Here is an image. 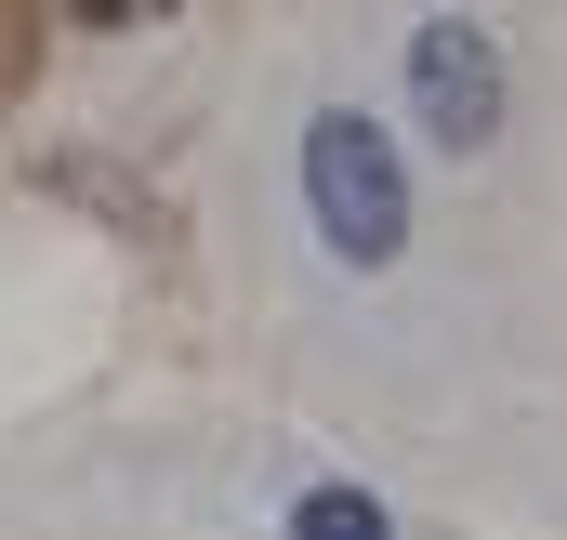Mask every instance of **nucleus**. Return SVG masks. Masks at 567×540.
<instances>
[{
	"instance_id": "1",
	"label": "nucleus",
	"mask_w": 567,
	"mask_h": 540,
	"mask_svg": "<svg viewBox=\"0 0 567 540\" xmlns=\"http://www.w3.org/2000/svg\"><path fill=\"white\" fill-rule=\"evenodd\" d=\"M303 211H317L330 264H357V277H383L410 251V172H396V145L370 133L357 106H317L303 120Z\"/></svg>"
},
{
	"instance_id": "2",
	"label": "nucleus",
	"mask_w": 567,
	"mask_h": 540,
	"mask_svg": "<svg viewBox=\"0 0 567 540\" xmlns=\"http://www.w3.org/2000/svg\"><path fill=\"white\" fill-rule=\"evenodd\" d=\"M502 106H515V66L475 13H423L410 27V120H423L435 158H488L502 145Z\"/></svg>"
},
{
	"instance_id": "3",
	"label": "nucleus",
	"mask_w": 567,
	"mask_h": 540,
	"mask_svg": "<svg viewBox=\"0 0 567 540\" xmlns=\"http://www.w3.org/2000/svg\"><path fill=\"white\" fill-rule=\"evenodd\" d=\"M290 540H396V515H383L370 488H303V501H290Z\"/></svg>"
}]
</instances>
